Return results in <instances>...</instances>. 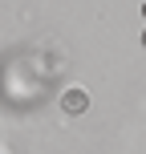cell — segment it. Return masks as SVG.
<instances>
[{
  "instance_id": "obj_1",
  "label": "cell",
  "mask_w": 146,
  "mask_h": 154,
  "mask_svg": "<svg viewBox=\"0 0 146 154\" xmlns=\"http://www.w3.org/2000/svg\"><path fill=\"white\" fill-rule=\"evenodd\" d=\"M85 106H89V97H85V89H65V97H61V109L65 114H85Z\"/></svg>"
},
{
  "instance_id": "obj_2",
  "label": "cell",
  "mask_w": 146,
  "mask_h": 154,
  "mask_svg": "<svg viewBox=\"0 0 146 154\" xmlns=\"http://www.w3.org/2000/svg\"><path fill=\"white\" fill-rule=\"evenodd\" d=\"M142 45H146V32H142Z\"/></svg>"
},
{
  "instance_id": "obj_3",
  "label": "cell",
  "mask_w": 146,
  "mask_h": 154,
  "mask_svg": "<svg viewBox=\"0 0 146 154\" xmlns=\"http://www.w3.org/2000/svg\"><path fill=\"white\" fill-rule=\"evenodd\" d=\"M142 12H146V4H142Z\"/></svg>"
}]
</instances>
